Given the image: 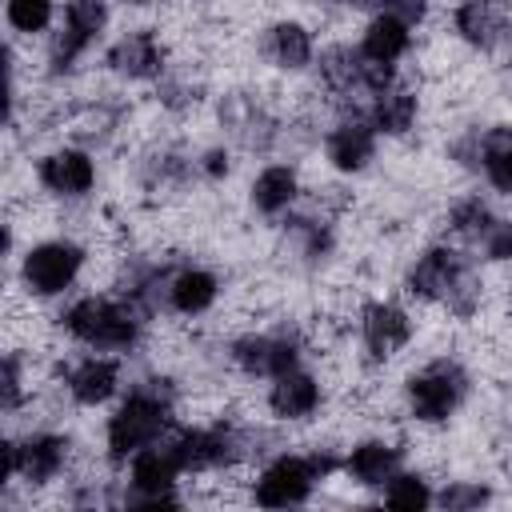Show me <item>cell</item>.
I'll return each instance as SVG.
<instances>
[{
	"instance_id": "cell-1",
	"label": "cell",
	"mask_w": 512,
	"mask_h": 512,
	"mask_svg": "<svg viewBox=\"0 0 512 512\" xmlns=\"http://www.w3.org/2000/svg\"><path fill=\"white\" fill-rule=\"evenodd\" d=\"M172 408H176V384L168 376H144L128 388L120 408L104 424V448L112 464L132 460L140 448L164 440L172 432Z\"/></svg>"
},
{
	"instance_id": "cell-2",
	"label": "cell",
	"mask_w": 512,
	"mask_h": 512,
	"mask_svg": "<svg viewBox=\"0 0 512 512\" xmlns=\"http://www.w3.org/2000/svg\"><path fill=\"white\" fill-rule=\"evenodd\" d=\"M144 324L148 316L132 304V300H108V296H80L64 308L60 316V328L84 344V348H96V352H128L140 344L144 336Z\"/></svg>"
},
{
	"instance_id": "cell-3",
	"label": "cell",
	"mask_w": 512,
	"mask_h": 512,
	"mask_svg": "<svg viewBox=\"0 0 512 512\" xmlns=\"http://www.w3.org/2000/svg\"><path fill=\"white\" fill-rule=\"evenodd\" d=\"M404 392H408L412 420H420V424H444L464 404V396H468V372H464L460 360L440 356V360L424 364L420 372H412L408 384H404Z\"/></svg>"
},
{
	"instance_id": "cell-4",
	"label": "cell",
	"mask_w": 512,
	"mask_h": 512,
	"mask_svg": "<svg viewBox=\"0 0 512 512\" xmlns=\"http://www.w3.org/2000/svg\"><path fill=\"white\" fill-rule=\"evenodd\" d=\"M84 244H76L72 236H52V240H40L24 252L20 260V284L28 296L36 300H48V296H64L76 276L84 272Z\"/></svg>"
},
{
	"instance_id": "cell-5",
	"label": "cell",
	"mask_w": 512,
	"mask_h": 512,
	"mask_svg": "<svg viewBox=\"0 0 512 512\" xmlns=\"http://www.w3.org/2000/svg\"><path fill=\"white\" fill-rule=\"evenodd\" d=\"M304 356V340L292 328H276V332H244L232 340L228 360L244 372V376H260V380H276L292 368H300Z\"/></svg>"
},
{
	"instance_id": "cell-6",
	"label": "cell",
	"mask_w": 512,
	"mask_h": 512,
	"mask_svg": "<svg viewBox=\"0 0 512 512\" xmlns=\"http://www.w3.org/2000/svg\"><path fill=\"white\" fill-rule=\"evenodd\" d=\"M316 484H320V476L312 472L308 456L280 452V456L268 460L264 472L256 476V484H252V500L264 504V508H292V504H304V500L312 496Z\"/></svg>"
},
{
	"instance_id": "cell-7",
	"label": "cell",
	"mask_w": 512,
	"mask_h": 512,
	"mask_svg": "<svg viewBox=\"0 0 512 512\" xmlns=\"http://www.w3.org/2000/svg\"><path fill=\"white\" fill-rule=\"evenodd\" d=\"M376 128H372V120H368V112H344L332 128H328V136H324V156H328V164L336 168V172H364L368 164H372V156H376Z\"/></svg>"
},
{
	"instance_id": "cell-8",
	"label": "cell",
	"mask_w": 512,
	"mask_h": 512,
	"mask_svg": "<svg viewBox=\"0 0 512 512\" xmlns=\"http://www.w3.org/2000/svg\"><path fill=\"white\" fill-rule=\"evenodd\" d=\"M36 180L44 192L64 196V200H80L92 192L96 184V160L88 148H52L48 156H40L36 164Z\"/></svg>"
},
{
	"instance_id": "cell-9",
	"label": "cell",
	"mask_w": 512,
	"mask_h": 512,
	"mask_svg": "<svg viewBox=\"0 0 512 512\" xmlns=\"http://www.w3.org/2000/svg\"><path fill=\"white\" fill-rule=\"evenodd\" d=\"M412 340V316L392 300H368L360 308V344L372 360H392Z\"/></svg>"
},
{
	"instance_id": "cell-10",
	"label": "cell",
	"mask_w": 512,
	"mask_h": 512,
	"mask_svg": "<svg viewBox=\"0 0 512 512\" xmlns=\"http://www.w3.org/2000/svg\"><path fill=\"white\" fill-rule=\"evenodd\" d=\"M164 60V44L152 28H132L104 52V64L124 80H160L168 68Z\"/></svg>"
},
{
	"instance_id": "cell-11",
	"label": "cell",
	"mask_w": 512,
	"mask_h": 512,
	"mask_svg": "<svg viewBox=\"0 0 512 512\" xmlns=\"http://www.w3.org/2000/svg\"><path fill=\"white\" fill-rule=\"evenodd\" d=\"M464 264H468V260H464L456 248L432 244V248H424V252L408 264V272H404V292H408L412 300H444L448 288H452V280H456V272H460Z\"/></svg>"
},
{
	"instance_id": "cell-12",
	"label": "cell",
	"mask_w": 512,
	"mask_h": 512,
	"mask_svg": "<svg viewBox=\"0 0 512 512\" xmlns=\"http://www.w3.org/2000/svg\"><path fill=\"white\" fill-rule=\"evenodd\" d=\"M220 124L244 144V148H272L276 144V136H280V128H276V120L252 100V96H244V92H228L224 100H220Z\"/></svg>"
},
{
	"instance_id": "cell-13",
	"label": "cell",
	"mask_w": 512,
	"mask_h": 512,
	"mask_svg": "<svg viewBox=\"0 0 512 512\" xmlns=\"http://www.w3.org/2000/svg\"><path fill=\"white\" fill-rule=\"evenodd\" d=\"M260 52L280 72H304L312 64V56H316V40L300 20H276L260 36Z\"/></svg>"
},
{
	"instance_id": "cell-14",
	"label": "cell",
	"mask_w": 512,
	"mask_h": 512,
	"mask_svg": "<svg viewBox=\"0 0 512 512\" xmlns=\"http://www.w3.org/2000/svg\"><path fill=\"white\" fill-rule=\"evenodd\" d=\"M64 388L76 404L96 408L120 392V364L112 356H84L64 372Z\"/></svg>"
},
{
	"instance_id": "cell-15",
	"label": "cell",
	"mask_w": 512,
	"mask_h": 512,
	"mask_svg": "<svg viewBox=\"0 0 512 512\" xmlns=\"http://www.w3.org/2000/svg\"><path fill=\"white\" fill-rule=\"evenodd\" d=\"M320 404H324V388L304 368H292V372L276 376L272 388H268V412L276 420H308Z\"/></svg>"
},
{
	"instance_id": "cell-16",
	"label": "cell",
	"mask_w": 512,
	"mask_h": 512,
	"mask_svg": "<svg viewBox=\"0 0 512 512\" xmlns=\"http://www.w3.org/2000/svg\"><path fill=\"white\" fill-rule=\"evenodd\" d=\"M72 456V440L64 432H28L20 440V476L28 484H48L64 472Z\"/></svg>"
},
{
	"instance_id": "cell-17",
	"label": "cell",
	"mask_w": 512,
	"mask_h": 512,
	"mask_svg": "<svg viewBox=\"0 0 512 512\" xmlns=\"http://www.w3.org/2000/svg\"><path fill=\"white\" fill-rule=\"evenodd\" d=\"M220 296V280L216 272L200 268V264H180L172 272V284H168V308L180 312V316H204Z\"/></svg>"
},
{
	"instance_id": "cell-18",
	"label": "cell",
	"mask_w": 512,
	"mask_h": 512,
	"mask_svg": "<svg viewBox=\"0 0 512 512\" xmlns=\"http://www.w3.org/2000/svg\"><path fill=\"white\" fill-rule=\"evenodd\" d=\"M396 468H400V448L388 440H360L344 456V472L360 488H384Z\"/></svg>"
},
{
	"instance_id": "cell-19",
	"label": "cell",
	"mask_w": 512,
	"mask_h": 512,
	"mask_svg": "<svg viewBox=\"0 0 512 512\" xmlns=\"http://www.w3.org/2000/svg\"><path fill=\"white\" fill-rule=\"evenodd\" d=\"M296 196H300V176H296L292 164H268V168H260L256 180H252V188H248L252 208L264 212V216L288 212L296 204Z\"/></svg>"
},
{
	"instance_id": "cell-20",
	"label": "cell",
	"mask_w": 512,
	"mask_h": 512,
	"mask_svg": "<svg viewBox=\"0 0 512 512\" xmlns=\"http://www.w3.org/2000/svg\"><path fill=\"white\" fill-rule=\"evenodd\" d=\"M452 32L468 48H496L504 40V20H500L496 0H464V4H456Z\"/></svg>"
},
{
	"instance_id": "cell-21",
	"label": "cell",
	"mask_w": 512,
	"mask_h": 512,
	"mask_svg": "<svg viewBox=\"0 0 512 512\" xmlns=\"http://www.w3.org/2000/svg\"><path fill=\"white\" fill-rule=\"evenodd\" d=\"M360 52H364V60H376V64H396L400 56H408V48H412V28L404 24V20H396V16H388V12H380V16H372L368 24H364V32H360V44H356Z\"/></svg>"
},
{
	"instance_id": "cell-22",
	"label": "cell",
	"mask_w": 512,
	"mask_h": 512,
	"mask_svg": "<svg viewBox=\"0 0 512 512\" xmlns=\"http://www.w3.org/2000/svg\"><path fill=\"white\" fill-rule=\"evenodd\" d=\"M416 116H420V96L400 84L372 96V108H368V120L380 136H408L416 128Z\"/></svg>"
},
{
	"instance_id": "cell-23",
	"label": "cell",
	"mask_w": 512,
	"mask_h": 512,
	"mask_svg": "<svg viewBox=\"0 0 512 512\" xmlns=\"http://www.w3.org/2000/svg\"><path fill=\"white\" fill-rule=\"evenodd\" d=\"M176 476H180V464H176V456L168 452L164 440L140 448L128 460V484L140 488V492H172L176 488Z\"/></svg>"
},
{
	"instance_id": "cell-24",
	"label": "cell",
	"mask_w": 512,
	"mask_h": 512,
	"mask_svg": "<svg viewBox=\"0 0 512 512\" xmlns=\"http://www.w3.org/2000/svg\"><path fill=\"white\" fill-rule=\"evenodd\" d=\"M320 84L332 92V96H352V92H364L360 84V72H364V52L352 48V44H328L320 52Z\"/></svg>"
},
{
	"instance_id": "cell-25",
	"label": "cell",
	"mask_w": 512,
	"mask_h": 512,
	"mask_svg": "<svg viewBox=\"0 0 512 512\" xmlns=\"http://www.w3.org/2000/svg\"><path fill=\"white\" fill-rule=\"evenodd\" d=\"M480 148H484V180L492 192L512 196V124H488L480 128Z\"/></svg>"
},
{
	"instance_id": "cell-26",
	"label": "cell",
	"mask_w": 512,
	"mask_h": 512,
	"mask_svg": "<svg viewBox=\"0 0 512 512\" xmlns=\"http://www.w3.org/2000/svg\"><path fill=\"white\" fill-rule=\"evenodd\" d=\"M284 236H288V244H292V252H296L300 264H320V260H328L332 248H336L332 224H328V220H316L312 212L292 216V220L284 224Z\"/></svg>"
},
{
	"instance_id": "cell-27",
	"label": "cell",
	"mask_w": 512,
	"mask_h": 512,
	"mask_svg": "<svg viewBox=\"0 0 512 512\" xmlns=\"http://www.w3.org/2000/svg\"><path fill=\"white\" fill-rule=\"evenodd\" d=\"M108 0H64V20H60V28L72 36V40H80L84 48H92L96 40H100V32L108 28Z\"/></svg>"
},
{
	"instance_id": "cell-28",
	"label": "cell",
	"mask_w": 512,
	"mask_h": 512,
	"mask_svg": "<svg viewBox=\"0 0 512 512\" xmlns=\"http://www.w3.org/2000/svg\"><path fill=\"white\" fill-rule=\"evenodd\" d=\"M436 496H432V488H428V480L420 476V472H392L388 476V484H384V504L388 508H400V512H420V508H428Z\"/></svg>"
},
{
	"instance_id": "cell-29",
	"label": "cell",
	"mask_w": 512,
	"mask_h": 512,
	"mask_svg": "<svg viewBox=\"0 0 512 512\" xmlns=\"http://www.w3.org/2000/svg\"><path fill=\"white\" fill-rule=\"evenodd\" d=\"M492 220H496V216H492V208H488L480 196H460V200L448 208V232H456V236H464V240H480Z\"/></svg>"
},
{
	"instance_id": "cell-30",
	"label": "cell",
	"mask_w": 512,
	"mask_h": 512,
	"mask_svg": "<svg viewBox=\"0 0 512 512\" xmlns=\"http://www.w3.org/2000/svg\"><path fill=\"white\" fill-rule=\"evenodd\" d=\"M480 300H484V280H480V272H476L472 264H464V268L456 272V280H452V288H448V296H444L440 304H444L452 316L468 320V316L480 312Z\"/></svg>"
},
{
	"instance_id": "cell-31",
	"label": "cell",
	"mask_w": 512,
	"mask_h": 512,
	"mask_svg": "<svg viewBox=\"0 0 512 512\" xmlns=\"http://www.w3.org/2000/svg\"><path fill=\"white\" fill-rule=\"evenodd\" d=\"M4 16H8V28L20 32V36H40L52 16H56V0H8L4 4Z\"/></svg>"
},
{
	"instance_id": "cell-32",
	"label": "cell",
	"mask_w": 512,
	"mask_h": 512,
	"mask_svg": "<svg viewBox=\"0 0 512 512\" xmlns=\"http://www.w3.org/2000/svg\"><path fill=\"white\" fill-rule=\"evenodd\" d=\"M488 484H480V480H452L436 500L448 508V512H468V508H480V504H488Z\"/></svg>"
},
{
	"instance_id": "cell-33",
	"label": "cell",
	"mask_w": 512,
	"mask_h": 512,
	"mask_svg": "<svg viewBox=\"0 0 512 512\" xmlns=\"http://www.w3.org/2000/svg\"><path fill=\"white\" fill-rule=\"evenodd\" d=\"M0 400H4V412H16L20 400H24V360H20V352H8L4 356V368H0Z\"/></svg>"
},
{
	"instance_id": "cell-34",
	"label": "cell",
	"mask_w": 512,
	"mask_h": 512,
	"mask_svg": "<svg viewBox=\"0 0 512 512\" xmlns=\"http://www.w3.org/2000/svg\"><path fill=\"white\" fill-rule=\"evenodd\" d=\"M200 100V80H192V72L180 76H164L160 80V104L168 108H192Z\"/></svg>"
},
{
	"instance_id": "cell-35",
	"label": "cell",
	"mask_w": 512,
	"mask_h": 512,
	"mask_svg": "<svg viewBox=\"0 0 512 512\" xmlns=\"http://www.w3.org/2000/svg\"><path fill=\"white\" fill-rule=\"evenodd\" d=\"M480 248H484V260L508 264L512 260V220H492L488 232L480 236Z\"/></svg>"
},
{
	"instance_id": "cell-36",
	"label": "cell",
	"mask_w": 512,
	"mask_h": 512,
	"mask_svg": "<svg viewBox=\"0 0 512 512\" xmlns=\"http://www.w3.org/2000/svg\"><path fill=\"white\" fill-rule=\"evenodd\" d=\"M448 156L460 164V168H480L484 160V148H480V128H468L460 136L448 140Z\"/></svg>"
},
{
	"instance_id": "cell-37",
	"label": "cell",
	"mask_w": 512,
	"mask_h": 512,
	"mask_svg": "<svg viewBox=\"0 0 512 512\" xmlns=\"http://www.w3.org/2000/svg\"><path fill=\"white\" fill-rule=\"evenodd\" d=\"M196 172L204 176V180H224L228 172H232V152L228 148H204L200 156H196Z\"/></svg>"
},
{
	"instance_id": "cell-38",
	"label": "cell",
	"mask_w": 512,
	"mask_h": 512,
	"mask_svg": "<svg viewBox=\"0 0 512 512\" xmlns=\"http://www.w3.org/2000/svg\"><path fill=\"white\" fill-rule=\"evenodd\" d=\"M384 12L404 20L408 28H416L424 16H428V0H384Z\"/></svg>"
},
{
	"instance_id": "cell-39",
	"label": "cell",
	"mask_w": 512,
	"mask_h": 512,
	"mask_svg": "<svg viewBox=\"0 0 512 512\" xmlns=\"http://www.w3.org/2000/svg\"><path fill=\"white\" fill-rule=\"evenodd\" d=\"M308 464H312V472L320 480H328L336 468H344V456H336V448H312L308 452Z\"/></svg>"
},
{
	"instance_id": "cell-40",
	"label": "cell",
	"mask_w": 512,
	"mask_h": 512,
	"mask_svg": "<svg viewBox=\"0 0 512 512\" xmlns=\"http://www.w3.org/2000/svg\"><path fill=\"white\" fill-rule=\"evenodd\" d=\"M348 8H384V0H340Z\"/></svg>"
},
{
	"instance_id": "cell-41",
	"label": "cell",
	"mask_w": 512,
	"mask_h": 512,
	"mask_svg": "<svg viewBox=\"0 0 512 512\" xmlns=\"http://www.w3.org/2000/svg\"><path fill=\"white\" fill-rule=\"evenodd\" d=\"M120 4H132V8H144V4H152V0H120Z\"/></svg>"
},
{
	"instance_id": "cell-42",
	"label": "cell",
	"mask_w": 512,
	"mask_h": 512,
	"mask_svg": "<svg viewBox=\"0 0 512 512\" xmlns=\"http://www.w3.org/2000/svg\"><path fill=\"white\" fill-rule=\"evenodd\" d=\"M304 4H320V0H304Z\"/></svg>"
}]
</instances>
